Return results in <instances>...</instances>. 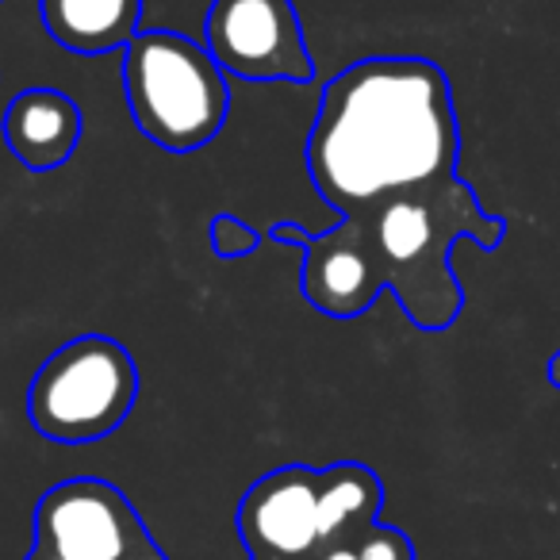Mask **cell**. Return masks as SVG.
I'll return each instance as SVG.
<instances>
[{
	"label": "cell",
	"instance_id": "cell-1",
	"mask_svg": "<svg viewBox=\"0 0 560 560\" xmlns=\"http://www.w3.org/2000/svg\"><path fill=\"white\" fill-rule=\"evenodd\" d=\"M457 158L453 89L430 58H361L323 85L307 135V177L338 215L450 177Z\"/></svg>",
	"mask_w": 560,
	"mask_h": 560
},
{
	"label": "cell",
	"instance_id": "cell-2",
	"mask_svg": "<svg viewBox=\"0 0 560 560\" xmlns=\"http://www.w3.org/2000/svg\"><path fill=\"white\" fill-rule=\"evenodd\" d=\"M350 215L365 231L384 292H392L407 319L430 335L450 330L465 312L453 246L472 238L491 254L506 238V219L483 211L472 185L457 173L392 192Z\"/></svg>",
	"mask_w": 560,
	"mask_h": 560
},
{
	"label": "cell",
	"instance_id": "cell-3",
	"mask_svg": "<svg viewBox=\"0 0 560 560\" xmlns=\"http://www.w3.org/2000/svg\"><path fill=\"white\" fill-rule=\"evenodd\" d=\"M124 93L142 139L170 154H192L219 139L231 112L226 73L188 35L139 32L124 47Z\"/></svg>",
	"mask_w": 560,
	"mask_h": 560
},
{
	"label": "cell",
	"instance_id": "cell-4",
	"mask_svg": "<svg viewBox=\"0 0 560 560\" xmlns=\"http://www.w3.org/2000/svg\"><path fill=\"white\" fill-rule=\"evenodd\" d=\"M139 399V365L108 335L62 342L27 388V419L55 445H89L116 434Z\"/></svg>",
	"mask_w": 560,
	"mask_h": 560
},
{
	"label": "cell",
	"instance_id": "cell-5",
	"mask_svg": "<svg viewBox=\"0 0 560 560\" xmlns=\"http://www.w3.org/2000/svg\"><path fill=\"white\" fill-rule=\"evenodd\" d=\"M32 549L62 560H170L139 506L101 476H70L43 491Z\"/></svg>",
	"mask_w": 560,
	"mask_h": 560
},
{
	"label": "cell",
	"instance_id": "cell-6",
	"mask_svg": "<svg viewBox=\"0 0 560 560\" xmlns=\"http://www.w3.org/2000/svg\"><path fill=\"white\" fill-rule=\"evenodd\" d=\"M200 35L219 70L231 78L292 85L315 81V58L292 0H211Z\"/></svg>",
	"mask_w": 560,
	"mask_h": 560
},
{
	"label": "cell",
	"instance_id": "cell-7",
	"mask_svg": "<svg viewBox=\"0 0 560 560\" xmlns=\"http://www.w3.org/2000/svg\"><path fill=\"white\" fill-rule=\"evenodd\" d=\"M234 529L249 560H312L319 549V468L280 465L238 499Z\"/></svg>",
	"mask_w": 560,
	"mask_h": 560
},
{
	"label": "cell",
	"instance_id": "cell-8",
	"mask_svg": "<svg viewBox=\"0 0 560 560\" xmlns=\"http://www.w3.org/2000/svg\"><path fill=\"white\" fill-rule=\"evenodd\" d=\"M300 292L327 319H358L384 292L373 249L353 215H342L327 231H315L304 246Z\"/></svg>",
	"mask_w": 560,
	"mask_h": 560
},
{
	"label": "cell",
	"instance_id": "cell-9",
	"mask_svg": "<svg viewBox=\"0 0 560 560\" xmlns=\"http://www.w3.org/2000/svg\"><path fill=\"white\" fill-rule=\"evenodd\" d=\"M4 142H9L12 158L32 173L62 170L81 147V131H85V116H81L78 101L62 89H24L12 96L9 112H4Z\"/></svg>",
	"mask_w": 560,
	"mask_h": 560
},
{
	"label": "cell",
	"instance_id": "cell-10",
	"mask_svg": "<svg viewBox=\"0 0 560 560\" xmlns=\"http://www.w3.org/2000/svg\"><path fill=\"white\" fill-rule=\"evenodd\" d=\"M39 16L62 50L108 55L139 35L142 0H39Z\"/></svg>",
	"mask_w": 560,
	"mask_h": 560
},
{
	"label": "cell",
	"instance_id": "cell-11",
	"mask_svg": "<svg viewBox=\"0 0 560 560\" xmlns=\"http://www.w3.org/2000/svg\"><path fill=\"white\" fill-rule=\"evenodd\" d=\"M381 506L384 483L369 465L342 460V465L319 468V549L358 545L365 529L381 522Z\"/></svg>",
	"mask_w": 560,
	"mask_h": 560
},
{
	"label": "cell",
	"instance_id": "cell-12",
	"mask_svg": "<svg viewBox=\"0 0 560 560\" xmlns=\"http://www.w3.org/2000/svg\"><path fill=\"white\" fill-rule=\"evenodd\" d=\"M208 234H211V249H215V257H223V261L249 257L257 246H261V234H257L249 223H242L238 215H231V211H219V215L211 219Z\"/></svg>",
	"mask_w": 560,
	"mask_h": 560
},
{
	"label": "cell",
	"instance_id": "cell-13",
	"mask_svg": "<svg viewBox=\"0 0 560 560\" xmlns=\"http://www.w3.org/2000/svg\"><path fill=\"white\" fill-rule=\"evenodd\" d=\"M358 557L361 560H415V541L399 526L376 522L358 541Z\"/></svg>",
	"mask_w": 560,
	"mask_h": 560
},
{
	"label": "cell",
	"instance_id": "cell-14",
	"mask_svg": "<svg viewBox=\"0 0 560 560\" xmlns=\"http://www.w3.org/2000/svg\"><path fill=\"white\" fill-rule=\"evenodd\" d=\"M312 560H361V557H358V545H327Z\"/></svg>",
	"mask_w": 560,
	"mask_h": 560
},
{
	"label": "cell",
	"instance_id": "cell-15",
	"mask_svg": "<svg viewBox=\"0 0 560 560\" xmlns=\"http://www.w3.org/2000/svg\"><path fill=\"white\" fill-rule=\"evenodd\" d=\"M545 376H549V384H552V388H560V350L549 358V365H545Z\"/></svg>",
	"mask_w": 560,
	"mask_h": 560
},
{
	"label": "cell",
	"instance_id": "cell-16",
	"mask_svg": "<svg viewBox=\"0 0 560 560\" xmlns=\"http://www.w3.org/2000/svg\"><path fill=\"white\" fill-rule=\"evenodd\" d=\"M24 560H62V557H55V552H43V549H32Z\"/></svg>",
	"mask_w": 560,
	"mask_h": 560
}]
</instances>
